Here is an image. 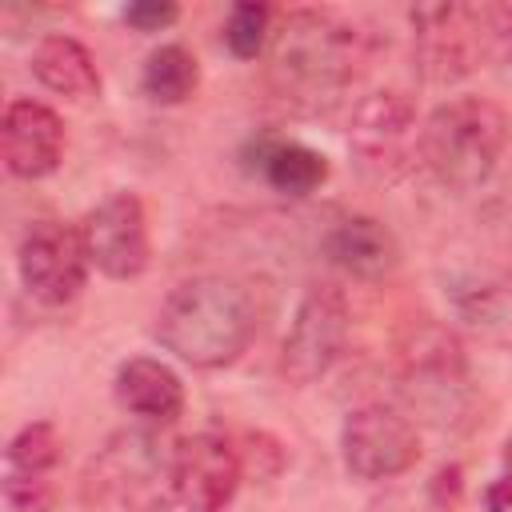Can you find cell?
Masks as SVG:
<instances>
[{
  "instance_id": "obj_1",
  "label": "cell",
  "mask_w": 512,
  "mask_h": 512,
  "mask_svg": "<svg viewBox=\"0 0 512 512\" xmlns=\"http://www.w3.org/2000/svg\"><path fill=\"white\" fill-rule=\"evenodd\" d=\"M372 40L328 8H292L268 44V88L296 112H328L368 68Z\"/></svg>"
},
{
  "instance_id": "obj_2",
  "label": "cell",
  "mask_w": 512,
  "mask_h": 512,
  "mask_svg": "<svg viewBox=\"0 0 512 512\" xmlns=\"http://www.w3.org/2000/svg\"><path fill=\"white\" fill-rule=\"evenodd\" d=\"M260 328V300L248 280L204 272L180 280L156 308L152 336L192 368L236 364Z\"/></svg>"
},
{
  "instance_id": "obj_3",
  "label": "cell",
  "mask_w": 512,
  "mask_h": 512,
  "mask_svg": "<svg viewBox=\"0 0 512 512\" xmlns=\"http://www.w3.org/2000/svg\"><path fill=\"white\" fill-rule=\"evenodd\" d=\"M508 148V112L488 96H452L420 124V164L456 196L484 188Z\"/></svg>"
},
{
  "instance_id": "obj_4",
  "label": "cell",
  "mask_w": 512,
  "mask_h": 512,
  "mask_svg": "<svg viewBox=\"0 0 512 512\" xmlns=\"http://www.w3.org/2000/svg\"><path fill=\"white\" fill-rule=\"evenodd\" d=\"M84 500L108 512H160L176 500V444L160 428L116 432L84 472Z\"/></svg>"
},
{
  "instance_id": "obj_5",
  "label": "cell",
  "mask_w": 512,
  "mask_h": 512,
  "mask_svg": "<svg viewBox=\"0 0 512 512\" xmlns=\"http://www.w3.org/2000/svg\"><path fill=\"white\" fill-rule=\"evenodd\" d=\"M348 328H352V312L344 288L336 280H312L296 300L292 324L284 332L280 376L296 388H308L320 376H328L332 364L344 356Z\"/></svg>"
},
{
  "instance_id": "obj_6",
  "label": "cell",
  "mask_w": 512,
  "mask_h": 512,
  "mask_svg": "<svg viewBox=\"0 0 512 512\" xmlns=\"http://www.w3.org/2000/svg\"><path fill=\"white\" fill-rule=\"evenodd\" d=\"M420 124L416 104L400 88H380L364 96L352 112L348 152L352 164L372 180H396L420 160Z\"/></svg>"
},
{
  "instance_id": "obj_7",
  "label": "cell",
  "mask_w": 512,
  "mask_h": 512,
  "mask_svg": "<svg viewBox=\"0 0 512 512\" xmlns=\"http://www.w3.org/2000/svg\"><path fill=\"white\" fill-rule=\"evenodd\" d=\"M340 456H344L348 476H356L364 484H380V480H392V476H404L408 468H416L420 432L404 412L372 400L344 416Z\"/></svg>"
},
{
  "instance_id": "obj_8",
  "label": "cell",
  "mask_w": 512,
  "mask_h": 512,
  "mask_svg": "<svg viewBox=\"0 0 512 512\" xmlns=\"http://www.w3.org/2000/svg\"><path fill=\"white\" fill-rule=\"evenodd\" d=\"M404 392L436 424H452L468 412V364L452 332L424 324L404 344Z\"/></svg>"
},
{
  "instance_id": "obj_9",
  "label": "cell",
  "mask_w": 512,
  "mask_h": 512,
  "mask_svg": "<svg viewBox=\"0 0 512 512\" xmlns=\"http://www.w3.org/2000/svg\"><path fill=\"white\" fill-rule=\"evenodd\" d=\"M88 264L92 260L80 228L60 220H36L16 248V272L24 292L48 308H64L84 292Z\"/></svg>"
},
{
  "instance_id": "obj_10",
  "label": "cell",
  "mask_w": 512,
  "mask_h": 512,
  "mask_svg": "<svg viewBox=\"0 0 512 512\" xmlns=\"http://www.w3.org/2000/svg\"><path fill=\"white\" fill-rule=\"evenodd\" d=\"M412 52H416V68L424 80H432V84L464 80L488 56L480 8H472V4L412 8Z\"/></svg>"
},
{
  "instance_id": "obj_11",
  "label": "cell",
  "mask_w": 512,
  "mask_h": 512,
  "mask_svg": "<svg viewBox=\"0 0 512 512\" xmlns=\"http://www.w3.org/2000/svg\"><path fill=\"white\" fill-rule=\"evenodd\" d=\"M88 260L108 280H136L152 260L148 240V216L136 192H112L104 196L80 224Z\"/></svg>"
},
{
  "instance_id": "obj_12",
  "label": "cell",
  "mask_w": 512,
  "mask_h": 512,
  "mask_svg": "<svg viewBox=\"0 0 512 512\" xmlns=\"http://www.w3.org/2000/svg\"><path fill=\"white\" fill-rule=\"evenodd\" d=\"M244 476L236 444L220 432H196L176 444V500L184 512H224Z\"/></svg>"
},
{
  "instance_id": "obj_13",
  "label": "cell",
  "mask_w": 512,
  "mask_h": 512,
  "mask_svg": "<svg viewBox=\"0 0 512 512\" xmlns=\"http://www.w3.org/2000/svg\"><path fill=\"white\" fill-rule=\"evenodd\" d=\"M64 120L56 108L40 104V100H8L4 120H0V152H4V168L16 180H44L60 168L64 160Z\"/></svg>"
},
{
  "instance_id": "obj_14",
  "label": "cell",
  "mask_w": 512,
  "mask_h": 512,
  "mask_svg": "<svg viewBox=\"0 0 512 512\" xmlns=\"http://www.w3.org/2000/svg\"><path fill=\"white\" fill-rule=\"evenodd\" d=\"M320 252L328 264H336L340 272L356 280H384L400 264L396 232L384 220L364 216V212H352L328 224V232L320 236Z\"/></svg>"
},
{
  "instance_id": "obj_15",
  "label": "cell",
  "mask_w": 512,
  "mask_h": 512,
  "mask_svg": "<svg viewBox=\"0 0 512 512\" xmlns=\"http://www.w3.org/2000/svg\"><path fill=\"white\" fill-rule=\"evenodd\" d=\"M116 404L148 428H168L184 416V384L156 356H128L112 380Z\"/></svg>"
},
{
  "instance_id": "obj_16",
  "label": "cell",
  "mask_w": 512,
  "mask_h": 512,
  "mask_svg": "<svg viewBox=\"0 0 512 512\" xmlns=\"http://www.w3.org/2000/svg\"><path fill=\"white\" fill-rule=\"evenodd\" d=\"M452 312L484 336L512 340V276L496 268H464L444 280Z\"/></svg>"
},
{
  "instance_id": "obj_17",
  "label": "cell",
  "mask_w": 512,
  "mask_h": 512,
  "mask_svg": "<svg viewBox=\"0 0 512 512\" xmlns=\"http://www.w3.org/2000/svg\"><path fill=\"white\" fill-rule=\"evenodd\" d=\"M32 76L56 92V96H68V100H92L100 96V68L92 60V52L68 36V32H48L36 40L32 48Z\"/></svg>"
},
{
  "instance_id": "obj_18",
  "label": "cell",
  "mask_w": 512,
  "mask_h": 512,
  "mask_svg": "<svg viewBox=\"0 0 512 512\" xmlns=\"http://www.w3.org/2000/svg\"><path fill=\"white\" fill-rule=\"evenodd\" d=\"M252 168L280 196H312L328 180V160L300 140H256Z\"/></svg>"
},
{
  "instance_id": "obj_19",
  "label": "cell",
  "mask_w": 512,
  "mask_h": 512,
  "mask_svg": "<svg viewBox=\"0 0 512 512\" xmlns=\"http://www.w3.org/2000/svg\"><path fill=\"white\" fill-rule=\"evenodd\" d=\"M196 88H200V64H196V56L184 44H160V48L148 52L144 72H140V92L152 104L176 108Z\"/></svg>"
},
{
  "instance_id": "obj_20",
  "label": "cell",
  "mask_w": 512,
  "mask_h": 512,
  "mask_svg": "<svg viewBox=\"0 0 512 512\" xmlns=\"http://www.w3.org/2000/svg\"><path fill=\"white\" fill-rule=\"evenodd\" d=\"M60 456H64V440H60L56 424H48V420H32V424H24V428L8 440L4 468L48 476V472L60 464Z\"/></svg>"
},
{
  "instance_id": "obj_21",
  "label": "cell",
  "mask_w": 512,
  "mask_h": 512,
  "mask_svg": "<svg viewBox=\"0 0 512 512\" xmlns=\"http://www.w3.org/2000/svg\"><path fill=\"white\" fill-rule=\"evenodd\" d=\"M224 44L236 60H256L272 44V8L268 4H232L224 20Z\"/></svg>"
},
{
  "instance_id": "obj_22",
  "label": "cell",
  "mask_w": 512,
  "mask_h": 512,
  "mask_svg": "<svg viewBox=\"0 0 512 512\" xmlns=\"http://www.w3.org/2000/svg\"><path fill=\"white\" fill-rule=\"evenodd\" d=\"M4 504L12 512H52L56 508V488H52L48 476L4 468Z\"/></svg>"
},
{
  "instance_id": "obj_23",
  "label": "cell",
  "mask_w": 512,
  "mask_h": 512,
  "mask_svg": "<svg viewBox=\"0 0 512 512\" xmlns=\"http://www.w3.org/2000/svg\"><path fill=\"white\" fill-rule=\"evenodd\" d=\"M480 24H484V52L512 68V8L480 4Z\"/></svg>"
},
{
  "instance_id": "obj_24",
  "label": "cell",
  "mask_w": 512,
  "mask_h": 512,
  "mask_svg": "<svg viewBox=\"0 0 512 512\" xmlns=\"http://www.w3.org/2000/svg\"><path fill=\"white\" fill-rule=\"evenodd\" d=\"M120 16H124V24L136 28V32H164L168 24L180 20V8L168 4V0H136V4H128Z\"/></svg>"
},
{
  "instance_id": "obj_25",
  "label": "cell",
  "mask_w": 512,
  "mask_h": 512,
  "mask_svg": "<svg viewBox=\"0 0 512 512\" xmlns=\"http://www.w3.org/2000/svg\"><path fill=\"white\" fill-rule=\"evenodd\" d=\"M488 228H492L496 244L512 256V168L500 180V188L492 192V200H488Z\"/></svg>"
},
{
  "instance_id": "obj_26",
  "label": "cell",
  "mask_w": 512,
  "mask_h": 512,
  "mask_svg": "<svg viewBox=\"0 0 512 512\" xmlns=\"http://www.w3.org/2000/svg\"><path fill=\"white\" fill-rule=\"evenodd\" d=\"M484 508L488 512H512V436L500 448V472L484 488Z\"/></svg>"
}]
</instances>
